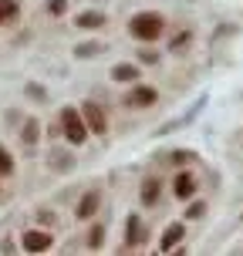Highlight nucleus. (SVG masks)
Wrapping results in <instances>:
<instances>
[{
  "mask_svg": "<svg viewBox=\"0 0 243 256\" xmlns=\"http://www.w3.org/2000/svg\"><path fill=\"white\" fill-rule=\"evenodd\" d=\"M162 27H166L162 14H155V10H142V14H135V17H132L128 30H132V38H139V40H155L159 34H162Z\"/></svg>",
  "mask_w": 243,
  "mask_h": 256,
  "instance_id": "1",
  "label": "nucleus"
},
{
  "mask_svg": "<svg viewBox=\"0 0 243 256\" xmlns=\"http://www.w3.org/2000/svg\"><path fill=\"white\" fill-rule=\"evenodd\" d=\"M61 132L71 145H81V142L88 138V125H85V118H81L78 108H64L61 112Z\"/></svg>",
  "mask_w": 243,
  "mask_h": 256,
  "instance_id": "2",
  "label": "nucleus"
},
{
  "mask_svg": "<svg viewBox=\"0 0 243 256\" xmlns=\"http://www.w3.org/2000/svg\"><path fill=\"white\" fill-rule=\"evenodd\" d=\"M81 118H85L88 132H95V135H105V132H108V118H105V108H102V104L85 102V104H81Z\"/></svg>",
  "mask_w": 243,
  "mask_h": 256,
  "instance_id": "3",
  "label": "nucleus"
},
{
  "mask_svg": "<svg viewBox=\"0 0 243 256\" xmlns=\"http://www.w3.org/2000/svg\"><path fill=\"white\" fill-rule=\"evenodd\" d=\"M149 240V230H145V222H142V216H128L125 219V246H142Z\"/></svg>",
  "mask_w": 243,
  "mask_h": 256,
  "instance_id": "4",
  "label": "nucleus"
},
{
  "mask_svg": "<svg viewBox=\"0 0 243 256\" xmlns=\"http://www.w3.org/2000/svg\"><path fill=\"white\" fill-rule=\"evenodd\" d=\"M51 232L48 230H31V232H24V250L27 253H48L51 250Z\"/></svg>",
  "mask_w": 243,
  "mask_h": 256,
  "instance_id": "5",
  "label": "nucleus"
},
{
  "mask_svg": "<svg viewBox=\"0 0 243 256\" xmlns=\"http://www.w3.org/2000/svg\"><path fill=\"white\" fill-rule=\"evenodd\" d=\"M98 206H102V192H98V189H88L81 199H78L75 216H78V219H91L95 212H98Z\"/></svg>",
  "mask_w": 243,
  "mask_h": 256,
  "instance_id": "6",
  "label": "nucleus"
},
{
  "mask_svg": "<svg viewBox=\"0 0 243 256\" xmlns=\"http://www.w3.org/2000/svg\"><path fill=\"white\" fill-rule=\"evenodd\" d=\"M172 196H176V199H192V196H196V176H192V172H176Z\"/></svg>",
  "mask_w": 243,
  "mask_h": 256,
  "instance_id": "7",
  "label": "nucleus"
},
{
  "mask_svg": "<svg viewBox=\"0 0 243 256\" xmlns=\"http://www.w3.org/2000/svg\"><path fill=\"white\" fill-rule=\"evenodd\" d=\"M155 98H159V94H155V88H149V84H139V88L128 91L125 102L132 104V108H149V104H155Z\"/></svg>",
  "mask_w": 243,
  "mask_h": 256,
  "instance_id": "8",
  "label": "nucleus"
},
{
  "mask_svg": "<svg viewBox=\"0 0 243 256\" xmlns=\"http://www.w3.org/2000/svg\"><path fill=\"white\" fill-rule=\"evenodd\" d=\"M182 236H186V226H182V222H169L166 232H162V240H159V250H162V253H169V250L179 243Z\"/></svg>",
  "mask_w": 243,
  "mask_h": 256,
  "instance_id": "9",
  "label": "nucleus"
},
{
  "mask_svg": "<svg viewBox=\"0 0 243 256\" xmlns=\"http://www.w3.org/2000/svg\"><path fill=\"white\" fill-rule=\"evenodd\" d=\"M112 78L132 84V81H139V68H135V64H115V68H112Z\"/></svg>",
  "mask_w": 243,
  "mask_h": 256,
  "instance_id": "10",
  "label": "nucleus"
},
{
  "mask_svg": "<svg viewBox=\"0 0 243 256\" xmlns=\"http://www.w3.org/2000/svg\"><path fill=\"white\" fill-rule=\"evenodd\" d=\"M159 189H162V186H159V179H145L142 182V202L145 206H152V202H159Z\"/></svg>",
  "mask_w": 243,
  "mask_h": 256,
  "instance_id": "11",
  "label": "nucleus"
},
{
  "mask_svg": "<svg viewBox=\"0 0 243 256\" xmlns=\"http://www.w3.org/2000/svg\"><path fill=\"white\" fill-rule=\"evenodd\" d=\"M17 14H21V4L17 0H0V24L17 20Z\"/></svg>",
  "mask_w": 243,
  "mask_h": 256,
  "instance_id": "12",
  "label": "nucleus"
},
{
  "mask_svg": "<svg viewBox=\"0 0 243 256\" xmlns=\"http://www.w3.org/2000/svg\"><path fill=\"white\" fill-rule=\"evenodd\" d=\"M75 24H78V27H102V24H105V17H102L98 10H85V14H81V17L75 20Z\"/></svg>",
  "mask_w": 243,
  "mask_h": 256,
  "instance_id": "13",
  "label": "nucleus"
},
{
  "mask_svg": "<svg viewBox=\"0 0 243 256\" xmlns=\"http://www.w3.org/2000/svg\"><path fill=\"white\" fill-rule=\"evenodd\" d=\"M51 166L58 168V172H71V168H75V158L64 155V152H51Z\"/></svg>",
  "mask_w": 243,
  "mask_h": 256,
  "instance_id": "14",
  "label": "nucleus"
},
{
  "mask_svg": "<svg viewBox=\"0 0 243 256\" xmlns=\"http://www.w3.org/2000/svg\"><path fill=\"white\" fill-rule=\"evenodd\" d=\"M102 51H105V48L98 44V40H88V44H78V48H75L78 58H91V54H102Z\"/></svg>",
  "mask_w": 243,
  "mask_h": 256,
  "instance_id": "15",
  "label": "nucleus"
},
{
  "mask_svg": "<svg viewBox=\"0 0 243 256\" xmlns=\"http://www.w3.org/2000/svg\"><path fill=\"white\" fill-rule=\"evenodd\" d=\"M0 176H14V155L0 145Z\"/></svg>",
  "mask_w": 243,
  "mask_h": 256,
  "instance_id": "16",
  "label": "nucleus"
},
{
  "mask_svg": "<svg viewBox=\"0 0 243 256\" xmlns=\"http://www.w3.org/2000/svg\"><path fill=\"white\" fill-rule=\"evenodd\" d=\"M38 135H41L38 122H27V125H24V132H21V138H24V145H34V142H38Z\"/></svg>",
  "mask_w": 243,
  "mask_h": 256,
  "instance_id": "17",
  "label": "nucleus"
},
{
  "mask_svg": "<svg viewBox=\"0 0 243 256\" xmlns=\"http://www.w3.org/2000/svg\"><path fill=\"white\" fill-rule=\"evenodd\" d=\"M102 236H105L102 226H95V230L88 232V246H91V250H98V246H102Z\"/></svg>",
  "mask_w": 243,
  "mask_h": 256,
  "instance_id": "18",
  "label": "nucleus"
},
{
  "mask_svg": "<svg viewBox=\"0 0 243 256\" xmlns=\"http://www.w3.org/2000/svg\"><path fill=\"white\" fill-rule=\"evenodd\" d=\"M48 10H51L54 17H58V14L68 10V0H48Z\"/></svg>",
  "mask_w": 243,
  "mask_h": 256,
  "instance_id": "19",
  "label": "nucleus"
},
{
  "mask_svg": "<svg viewBox=\"0 0 243 256\" xmlns=\"http://www.w3.org/2000/svg\"><path fill=\"white\" fill-rule=\"evenodd\" d=\"M203 212H206V202H192L189 209H186V216H189V219H199Z\"/></svg>",
  "mask_w": 243,
  "mask_h": 256,
  "instance_id": "20",
  "label": "nucleus"
},
{
  "mask_svg": "<svg viewBox=\"0 0 243 256\" xmlns=\"http://www.w3.org/2000/svg\"><path fill=\"white\" fill-rule=\"evenodd\" d=\"M27 94H31V98H41V102L48 98V91H44V88H38V84H27Z\"/></svg>",
  "mask_w": 243,
  "mask_h": 256,
  "instance_id": "21",
  "label": "nucleus"
},
{
  "mask_svg": "<svg viewBox=\"0 0 243 256\" xmlns=\"http://www.w3.org/2000/svg\"><path fill=\"white\" fill-rule=\"evenodd\" d=\"M169 158H172V166H182V162H189V152H172Z\"/></svg>",
  "mask_w": 243,
  "mask_h": 256,
  "instance_id": "22",
  "label": "nucleus"
},
{
  "mask_svg": "<svg viewBox=\"0 0 243 256\" xmlns=\"http://www.w3.org/2000/svg\"><path fill=\"white\" fill-rule=\"evenodd\" d=\"M189 40V34H179V38H172V51H182V44Z\"/></svg>",
  "mask_w": 243,
  "mask_h": 256,
  "instance_id": "23",
  "label": "nucleus"
}]
</instances>
